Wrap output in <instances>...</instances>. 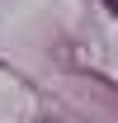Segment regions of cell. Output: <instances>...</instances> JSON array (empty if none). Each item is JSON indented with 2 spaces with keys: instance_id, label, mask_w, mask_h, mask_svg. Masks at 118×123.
<instances>
[{
  "instance_id": "cell-1",
  "label": "cell",
  "mask_w": 118,
  "mask_h": 123,
  "mask_svg": "<svg viewBox=\"0 0 118 123\" xmlns=\"http://www.w3.org/2000/svg\"><path fill=\"white\" fill-rule=\"evenodd\" d=\"M109 5H113V10H118V0H109Z\"/></svg>"
}]
</instances>
